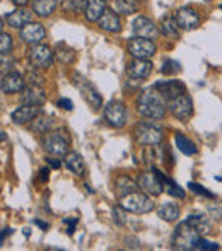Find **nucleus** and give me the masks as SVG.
<instances>
[{
    "mask_svg": "<svg viewBox=\"0 0 222 251\" xmlns=\"http://www.w3.org/2000/svg\"><path fill=\"white\" fill-rule=\"evenodd\" d=\"M168 109V102L157 93L154 87L150 89H144L137 98V111L144 116V118L150 120H161L164 118Z\"/></svg>",
    "mask_w": 222,
    "mask_h": 251,
    "instance_id": "obj_1",
    "label": "nucleus"
},
{
    "mask_svg": "<svg viewBox=\"0 0 222 251\" xmlns=\"http://www.w3.org/2000/svg\"><path fill=\"white\" fill-rule=\"evenodd\" d=\"M200 234L188 224L186 221H183L181 224L176 227L174 234L171 239V248L173 250H181V251H190V250H197L198 245Z\"/></svg>",
    "mask_w": 222,
    "mask_h": 251,
    "instance_id": "obj_2",
    "label": "nucleus"
},
{
    "mask_svg": "<svg viewBox=\"0 0 222 251\" xmlns=\"http://www.w3.org/2000/svg\"><path fill=\"white\" fill-rule=\"evenodd\" d=\"M120 207L133 214H149L154 210V201L146 193L132 192L125 197H120Z\"/></svg>",
    "mask_w": 222,
    "mask_h": 251,
    "instance_id": "obj_3",
    "label": "nucleus"
},
{
    "mask_svg": "<svg viewBox=\"0 0 222 251\" xmlns=\"http://www.w3.org/2000/svg\"><path fill=\"white\" fill-rule=\"evenodd\" d=\"M43 149L50 155L60 157V155H67L70 149V139L65 133V130H53V132L45 133L43 139Z\"/></svg>",
    "mask_w": 222,
    "mask_h": 251,
    "instance_id": "obj_4",
    "label": "nucleus"
},
{
    "mask_svg": "<svg viewBox=\"0 0 222 251\" xmlns=\"http://www.w3.org/2000/svg\"><path fill=\"white\" fill-rule=\"evenodd\" d=\"M135 140L142 146H157L163 140V128L156 123L142 122L133 130Z\"/></svg>",
    "mask_w": 222,
    "mask_h": 251,
    "instance_id": "obj_5",
    "label": "nucleus"
},
{
    "mask_svg": "<svg viewBox=\"0 0 222 251\" xmlns=\"http://www.w3.org/2000/svg\"><path fill=\"white\" fill-rule=\"evenodd\" d=\"M74 84H75V87L80 91L82 98L87 101V104H89L91 108L93 109L101 108V104H103V98H101L99 91L91 84L89 79H86V77L80 75V74H74Z\"/></svg>",
    "mask_w": 222,
    "mask_h": 251,
    "instance_id": "obj_6",
    "label": "nucleus"
},
{
    "mask_svg": "<svg viewBox=\"0 0 222 251\" xmlns=\"http://www.w3.org/2000/svg\"><path fill=\"white\" fill-rule=\"evenodd\" d=\"M168 109L176 120L186 122V120H190L193 115V101H192V98L186 96V94H179V96L168 101Z\"/></svg>",
    "mask_w": 222,
    "mask_h": 251,
    "instance_id": "obj_7",
    "label": "nucleus"
},
{
    "mask_svg": "<svg viewBox=\"0 0 222 251\" xmlns=\"http://www.w3.org/2000/svg\"><path fill=\"white\" fill-rule=\"evenodd\" d=\"M126 48H128V53L133 58H144V60H149L150 56H154V53L157 50L156 43L152 40L140 38V36H135L133 40H130Z\"/></svg>",
    "mask_w": 222,
    "mask_h": 251,
    "instance_id": "obj_8",
    "label": "nucleus"
},
{
    "mask_svg": "<svg viewBox=\"0 0 222 251\" xmlns=\"http://www.w3.org/2000/svg\"><path fill=\"white\" fill-rule=\"evenodd\" d=\"M128 113L122 101H110L104 106V120L113 126V128H122L125 126Z\"/></svg>",
    "mask_w": 222,
    "mask_h": 251,
    "instance_id": "obj_9",
    "label": "nucleus"
},
{
    "mask_svg": "<svg viewBox=\"0 0 222 251\" xmlns=\"http://www.w3.org/2000/svg\"><path fill=\"white\" fill-rule=\"evenodd\" d=\"M27 56H29V62L33 63V67H36V69H48L53 63V51L50 50V47L43 43L33 45L27 51Z\"/></svg>",
    "mask_w": 222,
    "mask_h": 251,
    "instance_id": "obj_10",
    "label": "nucleus"
},
{
    "mask_svg": "<svg viewBox=\"0 0 222 251\" xmlns=\"http://www.w3.org/2000/svg\"><path fill=\"white\" fill-rule=\"evenodd\" d=\"M139 183V188H142L147 195L150 197H159L161 193L164 192V183L163 179L157 176V173H144V175L139 176L137 179Z\"/></svg>",
    "mask_w": 222,
    "mask_h": 251,
    "instance_id": "obj_11",
    "label": "nucleus"
},
{
    "mask_svg": "<svg viewBox=\"0 0 222 251\" xmlns=\"http://www.w3.org/2000/svg\"><path fill=\"white\" fill-rule=\"evenodd\" d=\"M174 21L179 29H183V31H192L200 26L198 12H197L195 9H192V7H181V9L176 10Z\"/></svg>",
    "mask_w": 222,
    "mask_h": 251,
    "instance_id": "obj_12",
    "label": "nucleus"
},
{
    "mask_svg": "<svg viewBox=\"0 0 222 251\" xmlns=\"http://www.w3.org/2000/svg\"><path fill=\"white\" fill-rule=\"evenodd\" d=\"M154 89L164 98V100H173V98L179 96V94H185L186 87L179 80H161V82L154 84Z\"/></svg>",
    "mask_w": 222,
    "mask_h": 251,
    "instance_id": "obj_13",
    "label": "nucleus"
},
{
    "mask_svg": "<svg viewBox=\"0 0 222 251\" xmlns=\"http://www.w3.org/2000/svg\"><path fill=\"white\" fill-rule=\"evenodd\" d=\"M45 27L41 26L40 23H33L31 21L29 24H26V26L21 29V40L24 41L26 45H38L41 43V41L45 40Z\"/></svg>",
    "mask_w": 222,
    "mask_h": 251,
    "instance_id": "obj_14",
    "label": "nucleus"
},
{
    "mask_svg": "<svg viewBox=\"0 0 222 251\" xmlns=\"http://www.w3.org/2000/svg\"><path fill=\"white\" fill-rule=\"evenodd\" d=\"M126 72H128L130 79L144 80L150 75V72H152V63H150L149 60H144V58H133L132 62L128 63V67H126Z\"/></svg>",
    "mask_w": 222,
    "mask_h": 251,
    "instance_id": "obj_15",
    "label": "nucleus"
},
{
    "mask_svg": "<svg viewBox=\"0 0 222 251\" xmlns=\"http://www.w3.org/2000/svg\"><path fill=\"white\" fill-rule=\"evenodd\" d=\"M0 89H2L5 94H14V93H19V91H23L24 89L23 74L16 72V70L3 74L2 80H0Z\"/></svg>",
    "mask_w": 222,
    "mask_h": 251,
    "instance_id": "obj_16",
    "label": "nucleus"
},
{
    "mask_svg": "<svg viewBox=\"0 0 222 251\" xmlns=\"http://www.w3.org/2000/svg\"><path fill=\"white\" fill-rule=\"evenodd\" d=\"M133 34L135 36H140V38H149V40H156L157 36V26L152 23L150 19H147V17L140 16L137 17L135 21H133Z\"/></svg>",
    "mask_w": 222,
    "mask_h": 251,
    "instance_id": "obj_17",
    "label": "nucleus"
},
{
    "mask_svg": "<svg viewBox=\"0 0 222 251\" xmlns=\"http://www.w3.org/2000/svg\"><path fill=\"white\" fill-rule=\"evenodd\" d=\"M40 113H41V106L23 104L21 108H17L16 111H12L10 118H12V122L17 123V125H26V123L33 122Z\"/></svg>",
    "mask_w": 222,
    "mask_h": 251,
    "instance_id": "obj_18",
    "label": "nucleus"
},
{
    "mask_svg": "<svg viewBox=\"0 0 222 251\" xmlns=\"http://www.w3.org/2000/svg\"><path fill=\"white\" fill-rule=\"evenodd\" d=\"M24 104H34V106H43L47 101L45 91L41 89L40 84H29L23 89V96H21Z\"/></svg>",
    "mask_w": 222,
    "mask_h": 251,
    "instance_id": "obj_19",
    "label": "nucleus"
},
{
    "mask_svg": "<svg viewBox=\"0 0 222 251\" xmlns=\"http://www.w3.org/2000/svg\"><path fill=\"white\" fill-rule=\"evenodd\" d=\"M5 21H7V24H9L10 27H14V29H23L26 24H29L31 21H33V12L21 7V9L7 14Z\"/></svg>",
    "mask_w": 222,
    "mask_h": 251,
    "instance_id": "obj_20",
    "label": "nucleus"
},
{
    "mask_svg": "<svg viewBox=\"0 0 222 251\" xmlns=\"http://www.w3.org/2000/svg\"><path fill=\"white\" fill-rule=\"evenodd\" d=\"M106 10V0H86L84 2V16L91 23H98Z\"/></svg>",
    "mask_w": 222,
    "mask_h": 251,
    "instance_id": "obj_21",
    "label": "nucleus"
},
{
    "mask_svg": "<svg viewBox=\"0 0 222 251\" xmlns=\"http://www.w3.org/2000/svg\"><path fill=\"white\" fill-rule=\"evenodd\" d=\"M98 24H99L101 29L108 31V33H120V31H122V23H120V17L113 9L104 10V14L99 17V21H98Z\"/></svg>",
    "mask_w": 222,
    "mask_h": 251,
    "instance_id": "obj_22",
    "label": "nucleus"
},
{
    "mask_svg": "<svg viewBox=\"0 0 222 251\" xmlns=\"http://www.w3.org/2000/svg\"><path fill=\"white\" fill-rule=\"evenodd\" d=\"M65 166L69 171H72L74 175L77 176H82L84 171H86V162H84L82 155L79 154V152H69V154L65 155Z\"/></svg>",
    "mask_w": 222,
    "mask_h": 251,
    "instance_id": "obj_23",
    "label": "nucleus"
},
{
    "mask_svg": "<svg viewBox=\"0 0 222 251\" xmlns=\"http://www.w3.org/2000/svg\"><path fill=\"white\" fill-rule=\"evenodd\" d=\"M115 188L120 197H125L132 192H137V190H139V183L133 181V179L128 178V176H118L115 181Z\"/></svg>",
    "mask_w": 222,
    "mask_h": 251,
    "instance_id": "obj_24",
    "label": "nucleus"
},
{
    "mask_svg": "<svg viewBox=\"0 0 222 251\" xmlns=\"http://www.w3.org/2000/svg\"><path fill=\"white\" fill-rule=\"evenodd\" d=\"M56 5V0H33V12L40 17H48L55 12Z\"/></svg>",
    "mask_w": 222,
    "mask_h": 251,
    "instance_id": "obj_25",
    "label": "nucleus"
},
{
    "mask_svg": "<svg viewBox=\"0 0 222 251\" xmlns=\"http://www.w3.org/2000/svg\"><path fill=\"white\" fill-rule=\"evenodd\" d=\"M51 126H53V118L48 115H43V113H40V115L31 122V130H33L34 133H41V135L50 132Z\"/></svg>",
    "mask_w": 222,
    "mask_h": 251,
    "instance_id": "obj_26",
    "label": "nucleus"
},
{
    "mask_svg": "<svg viewBox=\"0 0 222 251\" xmlns=\"http://www.w3.org/2000/svg\"><path fill=\"white\" fill-rule=\"evenodd\" d=\"M111 9L116 14H123V16H130L139 10V2L137 0H113Z\"/></svg>",
    "mask_w": 222,
    "mask_h": 251,
    "instance_id": "obj_27",
    "label": "nucleus"
},
{
    "mask_svg": "<svg viewBox=\"0 0 222 251\" xmlns=\"http://www.w3.org/2000/svg\"><path fill=\"white\" fill-rule=\"evenodd\" d=\"M157 215L166 222H174L179 217V207L173 201H164L157 210Z\"/></svg>",
    "mask_w": 222,
    "mask_h": 251,
    "instance_id": "obj_28",
    "label": "nucleus"
},
{
    "mask_svg": "<svg viewBox=\"0 0 222 251\" xmlns=\"http://www.w3.org/2000/svg\"><path fill=\"white\" fill-rule=\"evenodd\" d=\"M159 31H161V34H163V36L173 38V40H176V38L179 36V27H178V24H176V21L173 19V17H169V16H164L163 19H161Z\"/></svg>",
    "mask_w": 222,
    "mask_h": 251,
    "instance_id": "obj_29",
    "label": "nucleus"
},
{
    "mask_svg": "<svg viewBox=\"0 0 222 251\" xmlns=\"http://www.w3.org/2000/svg\"><path fill=\"white\" fill-rule=\"evenodd\" d=\"M186 222L195 229L198 234H205V232L210 231V222H209V217L202 214H193L190 217H186Z\"/></svg>",
    "mask_w": 222,
    "mask_h": 251,
    "instance_id": "obj_30",
    "label": "nucleus"
},
{
    "mask_svg": "<svg viewBox=\"0 0 222 251\" xmlns=\"http://www.w3.org/2000/svg\"><path fill=\"white\" fill-rule=\"evenodd\" d=\"M53 56L56 60H58L60 63H63V65H69V63L74 62V50L72 48H69L65 43H58L55 47V51H53Z\"/></svg>",
    "mask_w": 222,
    "mask_h": 251,
    "instance_id": "obj_31",
    "label": "nucleus"
},
{
    "mask_svg": "<svg viewBox=\"0 0 222 251\" xmlns=\"http://www.w3.org/2000/svg\"><path fill=\"white\" fill-rule=\"evenodd\" d=\"M174 140H176V146H178V149L181 151V154L185 155H195L198 149H197V146L192 142V140L188 139V137L181 135V133H176L174 135Z\"/></svg>",
    "mask_w": 222,
    "mask_h": 251,
    "instance_id": "obj_32",
    "label": "nucleus"
},
{
    "mask_svg": "<svg viewBox=\"0 0 222 251\" xmlns=\"http://www.w3.org/2000/svg\"><path fill=\"white\" fill-rule=\"evenodd\" d=\"M84 2L86 0H62V9L65 12H79L84 10Z\"/></svg>",
    "mask_w": 222,
    "mask_h": 251,
    "instance_id": "obj_33",
    "label": "nucleus"
},
{
    "mask_svg": "<svg viewBox=\"0 0 222 251\" xmlns=\"http://www.w3.org/2000/svg\"><path fill=\"white\" fill-rule=\"evenodd\" d=\"M10 50H12V38H10V34L0 31V56L9 55Z\"/></svg>",
    "mask_w": 222,
    "mask_h": 251,
    "instance_id": "obj_34",
    "label": "nucleus"
},
{
    "mask_svg": "<svg viewBox=\"0 0 222 251\" xmlns=\"http://www.w3.org/2000/svg\"><path fill=\"white\" fill-rule=\"evenodd\" d=\"M161 72L168 74V75L179 74V72H181V63H178L176 60H168V62H164L163 67H161Z\"/></svg>",
    "mask_w": 222,
    "mask_h": 251,
    "instance_id": "obj_35",
    "label": "nucleus"
},
{
    "mask_svg": "<svg viewBox=\"0 0 222 251\" xmlns=\"http://www.w3.org/2000/svg\"><path fill=\"white\" fill-rule=\"evenodd\" d=\"M188 188L192 190L193 193H197V195L205 197V199H216V195H214L212 192H209V190H205L202 185H198V183H188Z\"/></svg>",
    "mask_w": 222,
    "mask_h": 251,
    "instance_id": "obj_36",
    "label": "nucleus"
},
{
    "mask_svg": "<svg viewBox=\"0 0 222 251\" xmlns=\"http://www.w3.org/2000/svg\"><path fill=\"white\" fill-rule=\"evenodd\" d=\"M14 58H10L9 55H2L0 56V74H7L14 70Z\"/></svg>",
    "mask_w": 222,
    "mask_h": 251,
    "instance_id": "obj_37",
    "label": "nucleus"
},
{
    "mask_svg": "<svg viewBox=\"0 0 222 251\" xmlns=\"http://www.w3.org/2000/svg\"><path fill=\"white\" fill-rule=\"evenodd\" d=\"M197 250L216 251V250H219V245H217V243H210V241H207V239H202V238H200V239H198V245H197Z\"/></svg>",
    "mask_w": 222,
    "mask_h": 251,
    "instance_id": "obj_38",
    "label": "nucleus"
},
{
    "mask_svg": "<svg viewBox=\"0 0 222 251\" xmlns=\"http://www.w3.org/2000/svg\"><path fill=\"white\" fill-rule=\"evenodd\" d=\"M56 106H58V108L67 109V111H72L74 109V102L70 100H67V98H60V100L56 101Z\"/></svg>",
    "mask_w": 222,
    "mask_h": 251,
    "instance_id": "obj_39",
    "label": "nucleus"
},
{
    "mask_svg": "<svg viewBox=\"0 0 222 251\" xmlns=\"http://www.w3.org/2000/svg\"><path fill=\"white\" fill-rule=\"evenodd\" d=\"M48 162H50V166H51V168H55V169L62 168V162H60L58 159H48Z\"/></svg>",
    "mask_w": 222,
    "mask_h": 251,
    "instance_id": "obj_40",
    "label": "nucleus"
},
{
    "mask_svg": "<svg viewBox=\"0 0 222 251\" xmlns=\"http://www.w3.org/2000/svg\"><path fill=\"white\" fill-rule=\"evenodd\" d=\"M40 176H41V181H48V169H41L40 171Z\"/></svg>",
    "mask_w": 222,
    "mask_h": 251,
    "instance_id": "obj_41",
    "label": "nucleus"
},
{
    "mask_svg": "<svg viewBox=\"0 0 222 251\" xmlns=\"http://www.w3.org/2000/svg\"><path fill=\"white\" fill-rule=\"evenodd\" d=\"M14 3H16L17 7H24V5H27V3L31 2V0H12Z\"/></svg>",
    "mask_w": 222,
    "mask_h": 251,
    "instance_id": "obj_42",
    "label": "nucleus"
},
{
    "mask_svg": "<svg viewBox=\"0 0 222 251\" xmlns=\"http://www.w3.org/2000/svg\"><path fill=\"white\" fill-rule=\"evenodd\" d=\"M10 232H12V231H10V229H5V231L0 232V245H2V241H3V239H5V236H9Z\"/></svg>",
    "mask_w": 222,
    "mask_h": 251,
    "instance_id": "obj_43",
    "label": "nucleus"
},
{
    "mask_svg": "<svg viewBox=\"0 0 222 251\" xmlns=\"http://www.w3.org/2000/svg\"><path fill=\"white\" fill-rule=\"evenodd\" d=\"M115 219H116V222H118V224H123V221H122V214H120L118 208H116V210H115Z\"/></svg>",
    "mask_w": 222,
    "mask_h": 251,
    "instance_id": "obj_44",
    "label": "nucleus"
},
{
    "mask_svg": "<svg viewBox=\"0 0 222 251\" xmlns=\"http://www.w3.org/2000/svg\"><path fill=\"white\" fill-rule=\"evenodd\" d=\"M34 222H36V224L40 226L41 229H48V224H47V222H41V221H38V219H36V221H34Z\"/></svg>",
    "mask_w": 222,
    "mask_h": 251,
    "instance_id": "obj_45",
    "label": "nucleus"
},
{
    "mask_svg": "<svg viewBox=\"0 0 222 251\" xmlns=\"http://www.w3.org/2000/svg\"><path fill=\"white\" fill-rule=\"evenodd\" d=\"M2 27H3V19L0 17V31H2Z\"/></svg>",
    "mask_w": 222,
    "mask_h": 251,
    "instance_id": "obj_46",
    "label": "nucleus"
},
{
    "mask_svg": "<svg viewBox=\"0 0 222 251\" xmlns=\"http://www.w3.org/2000/svg\"><path fill=\"white\" fill-rule=\"evenodd\" d=\"M216 179H217V181H222V176H217Z\"/></svg>",
    "mask_w": 222,
    "mask_h": 251,
    "instance_id": "obj_47",
    "label": "nucleus"
},
{
    "mask_svg": "<svg viewBox=\"0 0 222 251\" xmlns=\"http://www.w3.org/2000/svg\"><path fill=\"white\" fill-rule=\"evenodd\" d=\"M221 9H222V7H221Z\"/></svg>",
    "mask_w": 222,
    "mask_h": 251,
    "instance_id": "obj_48",
    "label": "nucleus"
}]
</instances>
